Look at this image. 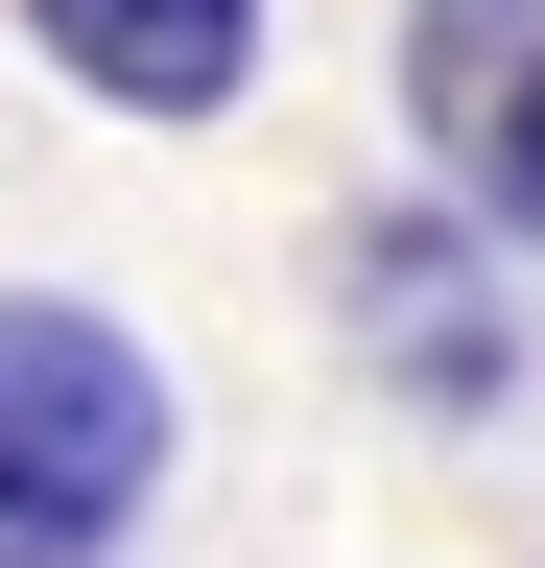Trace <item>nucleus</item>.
<instances>
[{"mask_svg":"<svg viewBox=\"0 0 545 568\" xmlns=\"http://www.w3.org/2000/svg\"><path fill=\"white\" fill-rule=\"evenodd\" d=\"M143 474H166V355L119 308H72V284H0V521L119 545Z\"/></svg>","mask_w":545,"mask_h":568,"instance_id":"f257e3e1","label":"nucleus"},{"mask_svg":"<svg viewBox=\"0 0 545 568\" xmlns=\"http://www.w3.org/2000/svg\"><path fill=\"white\" fill-rule=\"evenodd\" d=\"M356 355L403 403H498L522 379V308H498V261H474V213H380L356 237Z\"/></svg>","mask_w":545,"mask_h":568,"instance_id":"f03ea898","label":"nucleus"},{"mask_svg":"<svg viewBox=\"0 0 545 568\" xmlns=\"http://www.w3.org/2000/svg\"><path fill=\"white\" fill-rule=\"evenodd\" d=\"M24 24H48V71L95 119H214L261 71V0H24Z\"/></svg>","mask_w":545,"mask_h":568,"instance_id":"7ed1b4c3","label":"nucleus"},{"mask_svg":"<svg viewBox=\"0 0 545 568\" xmlns=\"http://www.w3.org/2000/svg\"><path fill=\"white\" fill-rule=\"evenodd\" d=\"M522 95H545V0H403V119H427V142L498 166Z\"/></svg>","mask_w":545,"mask_h":568,"instance_id":"20e7f679","label":"nucleus"},{"mask_svg":"<svg viewBox=\"0 0 545 568\" xmlns=\"http://www.w3.org/2000/svg\"><path fill=\"white\" fill-rule=\"evenodd\" d=\"M498 213H522V237H545V95H522V142H498Z\"/></svg>","mask_w":545,"mask_h":568,"instance_id":"39448f33","label":"nucleus"},{"mask_svg":"<svg viewBox=\"0 0 545 568\" xmlns=\"http://www.w3.org/2000/svg\"><path fill=\"white\" fill-rule=\"evenodd\" d=\"M0 568H95V545H48V521H0Z\"/></svg>","mask_w":545,"mask_h":568,"instance_id":"423d86ee","label":"nucleus"}]
</instances>
